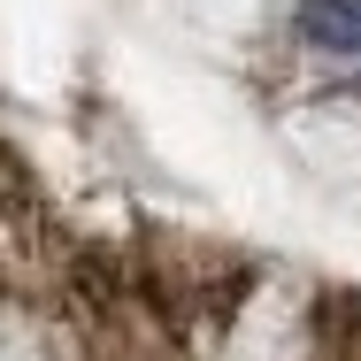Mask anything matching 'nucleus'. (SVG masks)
<instances>
[{"label": "nucleus", "instance_id": "nucleus-1", "mask_svg": "<svg viewBox=\"0 0 361 361\" xmlns=\"http://www.w3.org/2000/svg\"><path fill=\"white\" fill-rule=\"evenodd\" d=\"M292 39L331 54V62H361V0H300L292 8Z\"/></svg>", "mask_w": 361, "mask_h": 361}]
</instances>
